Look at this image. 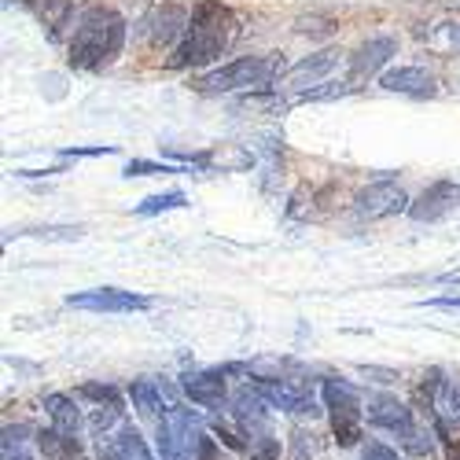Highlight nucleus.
Here are the masks:
<instances>
[{
  "label": "nucleus",
  "instance_id": "dca6fc26",
  "mask_svg": "<svg viewBox=\"0 0 460 460\" xmlns=\"http://www.w3.org/2000/svg\"><path fill=\"white\" fill-rule=\"evenodd\" d=\"M129 398H133V409L140 412V416H166L177 402H166L163 398V387H155V383H147V379H137L133 387H129Z\"/></svg>",
  "mask_w": 460,
  "mask_h": 460
},
{
  "label": "nucleus",
  "instance_id": "b1692460",
  "mask_svg": "<svg viewBox=\"0 0 460 460\" xmlns=\"http://www.w3.org/2000/svg\"><path fill=\"white\" fill-rule=\"evenodd\" d=\"M151 173H181L173 166H159V163H144V159H133L126 166V177H151Z\"/></svg>",
  "mask_w": 460,
  "mask_h": 460
},
{
  "label": "nucleus",
  "instance_id": "aec40b11",
  "mask_svg": "<svg viewBox=\"0 0 460 460\" xmlns=\"http://www.w3.org/2000/svg\"><path fill=\"white\" fill-rule=\"evenodd\" d=\"M37 12H41L49 33L59 37V30L66 26V15H70V0H41V8H37Z\"/></svg>",
  "mask_w": 460,
  "mask_h": 460
},
{
  "label": "nucleus",
  "instance_id": "ddd939ff",
  "mask_svg": "<svg viewBox=\"0 0 460 460\" xmlns=\"http://www.w3.org/2000/svg\"><path fill=\"white\" fill-rule=\"evenodd\" d=\"M181 391L196 402V405H207V409H221L228 391H225V372H188L181 379Z\"/></svg>",
  "mask_w": 460,
  "mask_h": 460
},
{
  "label": "nucleus",
  "instance_id": "6e6552de",
  "mask_svg": "<svg viewBox=\"0 0 460 460\" xmlns=\"http://www.w3.org/2000/svg\"><path fill=\"white\" fill-rule=\"evenodd\" d=\"M70 310H89V314H140L151 310V298L122 291V288H93L66 298Z\"/></svg>",
  "mask_w": 460,
  "mask_h": 460
},
{
  "label": "nucleus",
  "instance_id": "39448f33",
  "mask_svg": "<svg viewBox=\"0 0 460 460\" xmlns=\"http://www.w3.org/2000/svg\"><path fill=\"white\" fill-rule=\"evenodd\" d=\"M159 453L163 460H196L199 453V442L207 438L203 428H199V420L191 416L188 409L173 405L163 420H159Z\"/></svg>",
  "mask_w": 460,
  "mask_h": 460
},
{
  "label": "nucleus",
  "instance_id": "412c9836",
  "mask_svg": "<svg viewBox=\"0 0 460 460\" xmlns=\"http://www.w3.org/2000/svg\"><path fill=\"white\" fill-rule=\"evenodd\" d=\"M22 435H26L22 428H4V460H33Z\"/></svg>",
  "mask_w": 460,
  "mask_h": 460
},
{
  "label": "nucleus",
  "instance_id": "423d86ee",
  "mask_svg": "<svg viewBox=\"0 0 460 460\" xmlns=\"http://www.w3.org/2000/svg\"><path fill=\"white\" fill-rule=\"evenodd\" d=\"M368 420H372L376 428L398 435L409 453H416V456H428L431 453V438H424V431H420L416 420H412V409L402 405L398 398H372L368 402Z\"/></svg>",
  "mask_w": 460,
  "mask_h": 460
},
{
  "label": "nucleus",
  "instance_id": "7c9ffc66",
  "mask_svg": "<svg viewBox=\"0 0 460 460\" xmlns=\"http://www.w3.org/2000/svg\"><path fill=\"white\" fill-rule=\"evenodd\" d=\"M438 284H456L460 288V270H449V273H442V277H435Z\"/></svg>",
  "mask_w": 460,
  "mask_h": 460
},
{
  "label": "nucleus",
  "instance_id": "0eeeda50",
  "mask_svg": "<svg viewBox=\"0 0 460 460\" xmlns=\"http://www.w3.org/2000/svg\"><path fill=\"white\" fill-rule=\"evenodd\" d=\"M335 66H339V52H317L310 59L295 63L288 74H280L277 89L280 93H298V100H317V96H324L321 85H332L328 78L335 74Z\"/></svg>",
  "mask_w": 460,
  "mask_h": 460
},
{
  "label": "nucleus",
  "instance_id": "f3484780",
  "mask_svg": "<svg viewBox=\"0 0 460 460\" xmlns=\"http://www.w3.org/2000/svg\"><path fill=\"white\" fill-rule=\"evenodd\" d=\"M424 41L442 52V56H460V19H449V22H438L435 30L424 33Z\"/></svg>",
  "mask_w": 460,
  "mask_h": 460
},
{
  "label": "nucleus",
  "instance_id": "9b49d317",
  "mask_svg": "<svg viewBox=\"0 0 460 460\" xmlns=\"http://www.w3.org/2000/svg\"><path fill=\"white\" fill-rule=\"evenodd\" d=\"M379 85L387 93H402V96H435L438 78L424 66H394L379 78Z\"/></svg>",
  "mask_w": 460,
  "mask_h": 460
},
{
  "label": "nucleus",
  "instance_id": "f257e3e1",
  "mask_svg": "<svg viewBox=\"0 0 460 460\" xmlns=\"http://www.w3.org/2000/svg\"><path fill=\"white\" fill-rule=\"evenodd\" d=\"M240 37V19L233 15V8H225L221 0H199L191 8V22L184 41L173 49L170 66H203L214 63L221 52L233 49V41Z\"/></svg>",
  "mask_w": 460,
  "mask_h": 460
},
{
  "label": "nucleus",
  "instance_id": "5701e85b",
  "mask_svg": "<svg viewBox=\"0 0 460 460\" xmlns=\"http://www.w3.org/2000/svg\"><path fill=\"white\" fill-rule=\"evenodd\" d=\"M251 460H280V438H261V442H251Z\"/></svg>",
  "mask_w": 460,
  "mask_h": 460
},
{
  "label": "nucleus",
  "instance_id": "4468645a",
  "mask_svg": "<svg viewBox=\"0 0 460 460\" xmlns=\"http://www.w3.org/2000/svg\"><path fill=\"white\" fill-rule=\"evenodd\" d=\"M398 52V41L387 33H379V37H368V41L350 56V70H354V78H372V74L387 63L391 56Z\"/></svg>",
  "mask_w": 460,
  "mask_h": 460
},
{
  "label": "nucleus",
  "instance_id": "cd10ccee",
  "mask_svg": "<svg viewBox=\"0 0 460 460\" xmlns=\"http://www.w3.org/2000/svg\"><path fill=\"white\" fill-rule=\"evenodd\" d=\"M196 460H217V446H214V438H203V442H199Z\"/></svg>",
  "mask_w": 460,
  "mask_h": 460
},
{
  "label": "nucleus",
  "instance_id": "393cba45",
  "mask_svg": "<svg viewBox=\"0 0 460 460\" xmlns=\"http://www.w3.org/2000/svg\"><path fill=\"white\" fill-rule=\"evenodd\" d=\"M100 155H114V147H70V151H63V159H100Z\"/></svg>",
  "mask_w": 460,
  "mask_h": 460
},
{
  "label": "nucleus",
  "instance_id": "7ed1b4c3",
  "mask_svg": "<svg viewBox=\"0 0 460 460\" xmlns=\"http://www.w3.org/2000/svg\"><path fill=\"white\" fill-rule=\"evenodd\" d=\"M280 78V63L273 56H247V59H233L196 82L199 93L221 96V93H251V89H265L277 85Z\"/></svg>",
  "mask_w": 460,
  "mask_h": 460
},
{
  "label": "nucleus",
  "instance_id": "c85d7f7f",
  "mask_svg": "<svg viewBox=\"0 0 460 460\" xmlns=\"http://www.w3.org/2000/svg\"><path fill=\"white\" fill-rule=\"evenodd\" d=\"M428 305H438V310H460V295H446V298H431Z\"/></svg>",
  "mask_w": 460,
  "mask_h": 460
},
{
  "label": "nucleus",
  "instance_id": "6ab92c4d",
  "mask_svg": "<svg viewBox=\"0 0 460 460\" xmlns=\"http://www.w3.org/2000/svg\"><path fill=\"white\" fill-rule=\"evenodd\" d=\"M181 207H188L184 191H163V196L144 199V203L137 207V214H140V217H151V214H166V210H181Z\"/></svg>",
  "mask_w": 460,
  "mask_h": 460
},
{
  "label": "nucleus",
  "instance_id": "1a4fd4ad",
  "mask_svg": "<svg viewBox=\"0 0 460 460\" xmlns=\"http://www.w3.org/2000/svg\"><path fill=\"white\" fill-rule=\"evenodd\" d=\"M405 203H409V196H405L402 184H394V181H376V184H368L361 196L354 199V210H358L361 217H387V214L405 210Z\"/></svg>",
  "mask_w": 460,
  "mask_h": 460
},
{
  "label": "nucleus",
  "instance_id": "4be33fe9",
  "mask_svg": "<svg viewBox=\"0 0 460 460\" xmlns=\"http://www.w3.org/2000/svg\"><path fill=\"white\" fill-rule=\"evenodd\" d=\"M82 398H93V402H107L111 409H122V398H119V391H114V387H107V383H103V387H100V383H85V387L78 391Z\"/></svg>",
  "mask_w": 460,
  "mask_h": 460
},
{
  "label": "nucleus",
  "instance_id": "20e7f679",
  "mask_svg": "<svg viewBox=\"0 0 460 460\" xmlns=\"http://www.w3.org/2000/svg\"><path fill=\"white\" fill-rule=\"evenodd\" d=\"M324 405H328V416H332V435L339 446H358L365 438V412H361V398L350 383H339V379H324Z\"/></svg>",
  "mask_w": 460,
  "mask_h": 460
},
{
  "label": "nucleus",
  "instance_id": "bb28decb",
  "mask_svg": "<svg viewBox=\"0 0 460 460\" xmlns=\"http://www.w3.org/2000/svg\"><path fill=\"white\" fill-rule=\"evenodd\" d=\"M442 409H446V416H449V420H456V424H460V387H446Z\"/></svg>",
  "mask_w": 460,
  "mask_h": 460
},
{
  "label": "nucleus",
  "instance_id": "c756f323",
  "mask_svg": "<svg viewBox=\"0 0 460 460\" xmlns=\"http://www.w3.org/2000/svg\"><path fill=\"white\" fill-rule=\"evenodd\" d=\"M442 446H446V456L449 460H460V438H446Z\"/></svg>",
  "mask_w": 460,
  "mask_h": 460
},
{
  "label": "nucleus",
  "instance_id": "f8f14e48",
  "mask_svg": "<svg viewBox=\"0 0 460 460\" xmlns=\"http://www.w3.org/2000/svg\"><path fill=\"white\" fill-rule=\"evenodd\" d=\"M456 203H460V184L438 181V184H431L424 196H420V199L409 207V214H412L416 221H438V217H446Z\"/></svg>",
  "mask_w": 460,
  "mask_h": 460
},
{
  "label": "nucleus",
  "instance_id": "a211bd4d",
  "mask_svg": "<svg viewBox=\"0 0 460 460\" xmlns=\"http://www.w3.org/2000/svg\"><path fill=\"white\" fill-rule=\"evenodd\" d=\"M37 446H41V453L52 456V460H74V456H78V438H66L56 428L37 435Z\"/></svg>",
  "mask_w": 460,
  "mask_h": 460
},
{
  "label": "nucleus",
  "instance_id": "2eb2a0df",
  "mask_svg": "<svg viewBox=\"0 0 460 460\" xmlns=\"http://www.w3.org/2000/svg\"><path fill=\"white\" fill-rule=\"evenodd\" d=\"M45 409H49V416H52V424H56V431H59V435L78 438L82 412H78V405H74V398H70V394H49V398H45Z\"/></svg>",
  "mask_w": 460,
  "mask_h": 460
},
{
  "label": "nucleus",
  "instance_id": "9d476101",
  "mask_svg": "<svg viewBox=\"0 0 460 460\" xmlns=\"http://www.w3.org/2000/svg\"><path fill=\"white\" fill-rule=\"evenodd\" d=\"M254 391L265 402H270V405L284 409V412H314L317 409L314 405V394L305 391V387H298V383H291V379H258Z\"/></svg>",
  "mask_w": 460,
  "mask_h": 460
},
{
  "label": "nucleus",
  "instance_id": "a878e982",
  "mask_svg": "<svg viewBox=\"0 0 460 460\" xmlns=\"http://www.w3.org/2000/svg\"><path fill=\"white\" fill-rule=\"evenodd\" d=\"M361 460H402L391 446H383V442H372V446H365V453H361Z\"/></svg>",
  "mask_w": 460,
  "mask_h": 460
},
{
  "label": "nucleus",
  "instance_id": "f03ea898",
  "mask_svg": "<svg viewBox=\"0 0 460 460\" xmlns=\"http://www.w3.org/2000/svg\"><path fill=\"white\" fill-rule=\"evenodd\" d=\"M126 49V19L114 12V8H89L78 26H74V37H70V66L74 70H103L111 66L114 59L122 56Z\"/></svg>",
  "mask_w": 460,
  "mask_h": 460
}]
</instances>
